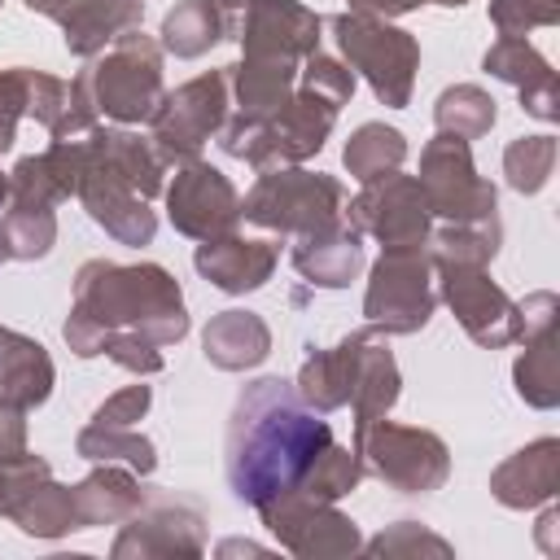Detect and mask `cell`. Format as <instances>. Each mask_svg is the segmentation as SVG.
<instances>
[{
    "label": "cell",
    "mask_w": 560,
    "mask_h": 560,
    "mask_svg": "<svg viewBox=\"0 0 560 560\" xmlns=\"http://www.w3.org/2000/svg\"><path fill=\"white\" fill-rule=\"evenodd\" d=\"M328 446V420L280 376L254 381L228 424V486L245 503H271Z\"/></svg>",
    "instance_id": "1"
}]
</instances>
